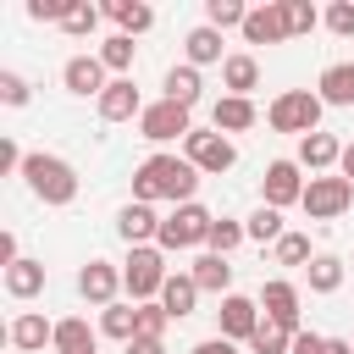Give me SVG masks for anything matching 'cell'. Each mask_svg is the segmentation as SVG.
<instances>
[{
    "mask_svg": "<svg viewBox=\"0 0 354 354\" xmlns=\"http://www.w3.org/2000/svg\"><path fill=\"white\" fill-rule=\"evenodd\" d=\"M194 194H199V171L183 155L160 149V155H149V160L133 166V199H144V205L171 199V210H177V205H194Z\"/></svg>",
    "mask_w": 354,
    "mask_h": 354,
    "instance_id": "cell-1",
    "label": "cell"
},
{
    "mask_svg": "<svg viewBox=\"0 0 354 354\" xmlns=\"http://www.w3.org/2000/svg\"><path fill=\"white\" fill-rule=\"evenodd\" d=\"M22 183H28V194H33L39 205H50V210H61V205L77 199V171H72V160H61V155H50V149H33V155H28Z\"/></svg>",
    "mask_w": 354,
    "mask_h": 354,
    "instance_id": "cell-2",
    "label": "cell"
},
{
    "mask_svg": "<svg viewBox=\"0 0 354 354\" xmlns=\"http://www.w3.org/2000/svg\"><path fill=\"white\" fill-rule=\"evenodd\" d=\"M166 249L160 243H144V249H127V260H122V288H127V299L133 304H149V299H160V288H166Z\"/></svg>",
    "mask_w": 354,
    "mask_h": 354,
    "instance_id": "cell-3",
    "label": "cell"
},
{
    "mask_svg": "<svg viewBox=\"0 0 354 354\" xmlns=\"http://www.w3.org/2000/svg\"><path fill=\"white\" fill-rule=\"evenodd\" d=\"M321 94H310V88H288V94H277L271 100V111H266V122L277 127V133H299V138H310V133H321Z\"/></svg>",
    "mask_w": 354,
    "mask_h": 354,
    "instance_id": "cell-4",
    "label": "cell"
},
{
    "mask_svg": "<svg viewBox=\"0 0 354 354\" xmlns=\"http://www.w3.org/2000/svg\"><path fill=\"white\" fill-rule=\"evenodd\" d=\"M183 160H188L194 171L221 177V171H232V166H238V144H232L227 133H216V127H194V133L183 138Z\"/></svg>",
    "mask_w": 354,
    "mask_h": 354,
    "instance_id": "cell-5",
    "label": "cell"
},
{
    "mask_svg": "<svg viewBox=\"0 0 354 354\" xmlns=\"http://www.w3.org/2000/svg\"><path fill=\"white\" fill-rule=\"evenodd\" d=\"M210 227H216V216L194 199V205H177L171 216H160V249H199V243H210Z\"/></svg>",
    "mask_w": 354,
    "mask_h": 354,
    "instance_id": "cell-6",
    "label": "cell"
},
{
    "mask_svg": "<svg viewBox=\"0 0 354 354\" xmlns=\"http://www.w3.org/2000/svg\"><path fill=\"white\" fill-rule=\"evenodd\" d=\"M299 205H304V216H310V221H337V216L354 205V183H348V177H337V171H326V177H310Z\"/></svg>",
    "mask_w": 354,
    "mask_h": 354,
    "instance_id": "cell-7",
    "label": "cell"
},
{
    "mask_svg": "<svg viewBox=\"0 0 354 354\" xmlns=\"http://www.w3.org/2000/svg\"><path fill=\"white\" fill-rule=\"evenodd\" d=\"M188 133H194V111H183L171 100H155L138 116V138H149V144H171V138H188Z\"/></svg>",
    "mask_w": 354,
    "mask_h": 354,
    "instance_id": "cell-8",
    "label": "cell"
},
{
    "mask_svg": "<svg viewBox=\"0 0 354 354\" xmlns=\"http://www.w3.org/2000/svg\"><path fill=\"white\" fill-rule=\"evenodd\" d=\"M260 321H266V310H260V299H243V293H227V299H221V310H216V337H232V343H249V337L260 332Z\"/></svg>",
    "mask_w": 354,
    "mask_h": 354,
    "instance_id": "cell-9",
    "label": "cell"
},
{
    "mask_svg": "<svg viewBox=\"0 0 354 354\" xmlns=\"http://www.w3.org/2000/svg\"><path fill=\"white\" fill-rule=\"evenodd\" d=\"M299 171H304L299 160H271V166H266V177H260V199H266L271 210L299 205V199H304V177H299Z\"/></svg>",
    "mask_w": 354,
    "mask_h": 354,
    "instance_id": "cell-10",
    "label": "cell"
},
{
    "mask_svg": "<svg viewBox=\"0 0 354 354\" xmlns=\"http://www.w3.org/2000/svg\"><path fill=\"white\" fill-rule=\"evenodd\" d=\"M94 111H100V122H138L144 116V94H138L133 77H111V88L94 100Z\"/></svg>",
    "mask_w": 354,
    "mask_h": 354,
    "instance_id": "cell-11",
    "label": "cell"
},
{
    "mask_svg": "<svg viewBox=\"0 0 354 354\" xmlns=\"http://www.w3.org/2000/svg\"><path fill=\"white\" fill-rule=\"evenodd\" d=\"M116 232H122V243H127V249H144V243H155V238H160V216H155V205H144V199H127V205L116 210Z\"/></svg>",
    "mask_w": 354,
    "mask_h": 354,
    "instance_id": "cell-12",
    "label": "cell"
},
{
    "mask_svg": "<svg viewBox=\"0 0 354 354\" xmlns=\"http://www.w3.org/2000/svg\"><path fill=\"white\" fill-rule=\"evenodd\" d=\"M299 288L288 282V277H271L266 288H260V310H266V321H277V326H288V332H304L299 326Z\"/></svg>",
    "mask_w": 354,
    "mask_h": 354,
    "instance_id": "cell-13",
    "label": "cell"
},
{
    "mask_svg": "<svg viewBox=\"0 0 354 354\" xmlns=\"http://www.w3.org/2000/svg\"><path fill=\"white\" fill-rule=\"evenodd\" d=\"M61 83H66L77 100H88V94L100 100V94L111 88V72H105V61H100V55H72V61L61 66Z\"/></svg>",
    "mask_w": 354,
    "mask_h": 354,
    "instance_id": "cell-14",
    "label": "cell"
},
{
    "mask_svg": "<svg viewBox=\"0 0 354 354\" xmlns=\"http://www.w3.org/2000/svg\"><path fill=\"white\" fill-rule=\"evenodd\" d=\"M243 44H282L288 39V22H282V0H266V6H249L243 17Z\"/></svg>",
    "mask_w": 354,
    "mask_h": 354,
    "instance_id": "cell-15",
    "label": "cell"
},
{
    "mask_svg": "<svg viewBox=\"0 0 354 354\" xmlns=\"http://www.w3.org/2000/svg\"><path fill=\"white\" fill-rule=\"evenodd\" d=\"M77 293L105 310V304H116V293H122V271H116L111 260H88V266L77 271Z\"/></svg>",
    "mask_w": 354,
    "mask_h": 354,
    "instance_id": "cell-16",
    "label": "cell"
},
{
    "mask_svg": "<svg viewBox=\"0 0 354 354\" xmlns=\"http://www.w3.org/2000/svg\"><path fill=\"white\" fill-rule=\"evenodd\" d=\"M337 160H343V138H332V133H310V138H299V166H304L310 177H326Z\"/></svg>",
    "mask_w": 354,
    "mask_h": 354,
    "instance_id": "cell-17",
    "label": "cell"
},
{
    "mask_svg": "<svg viewBox=\"0 0 354 354\" xmlns=\"http://www.w3.org/2000/svg\"><path fill=\"white\" fill-rule=\"evenodd\" d=\"M321 105H354V61H326L315 77Z\"/></svg>",
    "mask_w": 354,
    "mask_h": 354,
    "instance_id": "cell-18",
    "label": "cell"
},
{
    "mask_svg": "<svg viewBox=\"0 0 354 354\" xmlns=\"http://www.w3.org/2000/svg\"><path fill=\"white\" fill-rule=\"evenodd\" d=\"M254 100H238V94H221L216 105H210V127L216 133H249L254 127Z\"/></svg>",
    "mask_w": 354,
    "mask_h": 354,
    "instance_id": "cell-19",
    "label": "cell"
},
{
    "mask_svg": "<svg viewBox=\"0 0 354 354\" xmlns=\"http://www.w3.org/2000/svg\"><path fill=\"white\" fill-rule=\"evenodd\" d=\"M221 88L238 94V100H249V88H260V61H254L249 50L227 55V61H221Z\"/></svg>",
    "mask_w": 354,
    "mask_h": 354,
    "instance_id": "cell-20",
    "label": "cell"
},
{
    "mask_svg": "<svg viewBox=\"0 0 354 354\" xmlns=\"http://www.w3.org/2000/svg\"><path fill=\"white\" fill-rule=\"evenodd\" d=\"M199 88H205V83H199V66H188V61L160 77V100H171V105H183V111L199 105Z\"/></svg>",
    "mask_w": 354,
    "mask_h": 354,
    "instance_id": "cell-21",
    "label": "cell"
},
{
    "mask_svg": "<svg viewBox=\"0 0 354 354\" xmlns=\"http://www.w3.org/2000/svg\"><path fill=\"white\" fill-rule=\"evenodd\" d=\"M44 343H55V326H50L39 310H22V315L11 321V348H22V354H39Z\"/></svg>",
    "mask_w": 354,
    "mask_h": 354,
    "instance_id": "cell-22",
    "label": "cell"
},
{
    "mask_svg": "<svg viewBox=\"0 0 354 354\" xmlns=\"http://www.w3.org/2000/svg\"><path fill=\"white\" fill-rule=\"evenodd\" d=\"M188 277L199 282V293H221V299L232 293V266H227V254H210V249H205V254L194 260Z\"/></svg>",
    "mask_w": 354,
    "mask_h": 354,
    "instance_id": "cell-23",
    "label": "cell"
},
{
    "mask_svg": "<svg viewBox=\"0 0 354 354\" xmlns=\"http://www.w3.org/2000/svg\"><path fill=\"white\" fill-rule=\"evenodd\" d=\"M160 304H166V315H171V321L194 315V304H199V282H194L188 271H171V277H166V288H160Z\"/></svg>",
    "mask_w": 354,
    "mask_h": 354,
    "instance_id": "cell-24",
    "label": "cell"
},
{
    "mask_svg": "<svg viewBox=\"0 0 354 354\" xmlns=\"http://www.w3.org/2000/svg\"><path fill=\"white\" fill-rule=\"evenodd\" d=\"M105 17L116 22V33H127V39H138V33H149L155 28V11L144 6V0H111L105 6Z\"/></svg>",
    "mask_w": 354,
    "mask_h": 354,
    "instance_id": "cell-25",
    "label": "cell"
},
{
    "mask_svg": "<svg viewBox=\"0 0 354 354\" xmlns=\"http://www.w3.org/2000/svg\"><path fill=\"white\" fill-rule=\"evenodd\" d=\"M183 55H188V66H216V61H227V55H221V33H216L210 22L188 28V39H183Z\"/></svg>",
    "mask_w": 354,
    "mask_h": 354,
    "instance_id": "cell-26",
    "label": "cell"
},
{
    "mask_svg": "<svg viewBox=\"0 0 354 354\" xmlns=\"http://www.w3.org/2000/svg\"><path fill=\"white\" fill-rule=\"evenodd\" d=\"M6 293L11 299H33V293H44V266L39 260H17V266H6Z\"/></svg>",
    "mask_w": 354,
    "mask_h": 354,
    "instance_id": "cell-27",
    "label": "cell"
},
{
    "mask_svg": "<svg viewBox=\"0 0 354 354\" xmlns=\"http://www.w3.org/2000/svg\"><path fill=\"white\" fill-rule=\"evenodd\" d=\"M100 332L116 337V343H133L138 337V304H105L100 310Z\"/></svg>",
    "mask_w": 354,
    "mask_h": 354,
    "instance_id": "cell-28",
    "label": "cell"
},
{
    "mask_svg": "<svg viewBox=\"0 0 354 354\" xmlns=\"http://www.w3.org/2000/svg\"><path fill=\"white\" fill-rule=\"evenodd\" d=\"M55 354H88L94 348V332H88V321L83 315H66V321H55V343H50Z\"/></svg>",
    "mask_w": 354,
    "mask_h": 354,
    "instance_id": "cell-29",
    "label": "cell"
},
{
    "mask_svg": "<svg viewBox=\"0 0 354 354\" xmlns=\"http://www.w3.org/2000/svg\"><path fill=\"white\" fill-rule=\"evenodd\" d=\"M94 55L105 61V72H116V77H127V72H133V55H138V44H133L127 33H111V39H105V44L94 50Z\"/></svg>",
    "mask_w": 354,
    "mask_h": 354,
    "instance_id": "cell-30",
    "label": "cell"
},
{
    "mask_svg": "<svg viewBox=\"0 0 354 354\" xmlns=\"http://www.w3.org/2000/svg\"><path fill=\"white\" fill-rule=\"evenodd\" d=\"M304 277H310V293H337L343 288V260L337 254H315L304 266Z\"/></svg>",
    "mask_w": 354,
    "mask_h": 354,
    "instance_id": "cell-31",
    "label": "cell"
},
{
    "mask_svg": "<svg viewBox=\"0 0 354 354\" xmlns=\"http://www.w3.org/2000/svg\"><path fill=\"white\" fill-rule=\"evenodd\" d=\"M100 17H105V6H88V0H72V6H66V17H61V28H66L72 39H88V33L100 28Z\"/></svg>",
    "mask_w": 354,
    "mask_h": 354,
    "instance_id": "cell-32",
    "label": "cell"
},
{
    "mask_svg": "<svg viewBox=\"0 0 354 354\" xmlns=\"http://www.w3.org/2000/svg\"><path fill=\"white\" fill-rule=\"evenodd\" d=\"M243 17H249V6H243V0H205V22H210L216 33L243 28Z\"/></svg>",
    "mask_w": 354,
    "mask_h": 354,
    "instance_id": "cell-33",
    "label": "cell"
},
{
    "mask_svg": "<svg viewBox=\"0 0 354 354\" xmlns=\"http://www.w3.org/2000/svg\"><path fill=\"white\" fill-rule=\"evenodd\" d=\"M243 238H249V227H243V221H232V216H216V227H210V243H205V249H210V254H232Z\"/></svg>",
    "mask_w": 354,
    "mask_h": 354,
    "instance_id": "cell-34",
    "label": "cell"
},
{
    "mask_svg": "<svg viewBox=\"0 0 354 354\" xmlns=\"http://www.w3.org/2000/svg\"><path fill=\"white\" fill-rule=\"evenodd\" d=\"M293 337H299V332H288V326H277V321H260V332L249 337V348H254V354H288Z\"/></svg>",
    "mask_w": 354,
    "mask_h": 354,
    "instance_id": "cell-35",
    "label": "cell"
},
{
    "mask_svg": "<svg viewBox=\"0 0 354 354\" xmlns=\"http://www.w3.org/2000/svg\"><path fill=\"white\" fill-rule=\"evenodd\" d=\"M282 22H288V39H299V33H315L321 11L310 0H282Z\"/></svg>",
    "mask_w": 354,
    "mask_h": 354,
    "instance_id": "cell-36",
    "label": "cell"
},
{
    "mask_svg": "<svg viewBox=\"0 0 354 354\" xmlns=\"http://www.w3.org/2000/svg\"><path fill=\"white\" fill-rule=\"evenodd\" d=\"M243 227H249V238H254V243H277V238L288 232V227H282V210H271V205H260Z\"/></svg>",
    "mask_w": 354,
    "mask_h": 354,
    "instance_id": "cell-37",
    "label": "cell"
},
{
    "mask_svg": "<svg viewBox=\"0 0 354 354\" xmlns=\"http://www.w3.org/2000/svg\"><path fill=\"white\" fill-rule=\"evenodd\" d=\"M315 254H310V238L304 232H282L277 238V266H310Z\"/></svg>",
    "mask_w": 354,
    "mask_h": 354,
    "instance_id": "cell-38",
    "label": "cell"
},
{
    "mask_svg": "<svg viewBox=\"0 0 354 354\" xmlns=\"http://www.w3.org/2000/svg\"><path fill=\"white\" fill-rule=\"evenodd\" d=\"M33 100V83L22 77V72H0V105H11V111H22Z\"/></svg>",
    "mask_w": 354,
    "mask_h": 354,
    "instance_id": "cell-39",
    "label": "cell"
},
{
    "mask_svg": "<svg viewBox=\"0 0 354 354\" xmlns=\"http://www.w3.org/2000/svg\"><path fill=\"white\" fill-rule=\"evenodd\" d=\"M166 326H171V315H166V304H160V299L138 304V337H166Z\"/></svg>",
    "mask_w": 354,
    "mask_h": 354,
    "instance_id": "cell-40",
    "label": "cell"
},
{
    "mask_svg": "<svg viewBox=\"0 0 354 354\" xmlns=\"http://www.w3.org/2000/svg\"><path fill=\"white\" fill-rule=\"evenodd\" d=\"M321 22H326L337 39H348V33H354V0H332V6L321 11Z\"/></svg>",
    "mask_w": 354,
    "mask_h": 354,
    "instance_id": "cell-41",
    "label": "cell"
},
{
    "mask_svg": "<svg viewBox=\"0 0 354 354\" xmlns=\"http://www.w3.org/2000/svg\"><path fill=\"white\" fill-rule=\"evenodd\" d=\"M66 6H72V0H28V17H33V22H61Z\"/></svg>",
    "mask_w": 354,
    "mask_h": 354,
    "instance_id": "cell-42",
    "label": "cell"
},
{
    "mask_svg": "<svg viewBox=\"0 0 354 354\" xmlns=\"http://www.w3.org/2000/svg\"><path fill=\"white\" fill-rule=\"evenodd\" d=\"M22 166H28V155L17 149V138H0V171L6 177H22Z\"/></svg>",
    "mask_w": 354,
    "mask_h": 354,
    "instance_id": "cell-43",
    "label": "cell"
},
{
    "mask_svg": "<svg viewBox=\"0 0 354 354\" xmlns=\"http://www.w3.org/2000/svg\"><path fill=\"white\" fill-rule=\"evenodd\" d=\"M288 354H326V337H321V332H299Z\"/></svg>",
    "mask_w": 354,
    "mask_h": 354,
    "instance_id": "cell-44",
    "label": "cell"
},
{
    "mask_svg": "<svg viewBox=\"0 0 354 354\" xmlns=\"http://www.w3.org/2000/svg\"><path fill=\"white\" fill-rule=\"evenodd\" d=\"M188 354H238V343H232V337H199Z\"/></svg>",
    "mask_w": 354,
    "mask_h": 354,
    "instance_id": "cell-45",
    "label": "cell"
},
{
    "mask_svg": "<svg viewBox=\"0 0 354 354\" xmlns=\"http://www.w3.org/2000/svg\"><path fill=\"white\" fill-rule=\"evenodd\" d=\"M127 354H166V337H133Z\"/></svg>",
    "mask_w": 354,
    "mask_h": 354,
    "instance_id": "cell-46",
    "label": "cell"
},
{
    "mask_svg": "<svg viewBox=\"0 0 354 354\" xmlns=\"http://www.w3.org/2000/svg\"><path fill=\"white\" fill-rule=\"evenodd\" d=\"M337 177H348V183H354V138L343 144V160H337Z\"/></svg>",
    "mask_w": 354,
    "mask_h": 354,
    "instance_id": "cell-47",
    "label": "cell"
},
{
    "mask_svg": "<svg viewBox=\"0 0 354 354\" xmlns=\"http://www.w3.org/2000/svg\"><path fill=\"white\" fill-rule=\"evenodd\" d=\"M326 354H354V337H326Z\"/></svg>",
    "mask_w": 354,
    "mask_h": 354,
    "instance_id": "cell-48",
    "label": "cell"
},
{
    "mask_svg": "<svg viewBox=\"0 0 354 354\" xmlns=\"http://www.w3.org/2000/svg\"><path fill=\"white\" fill-rule=\"evenodd\" d=\"M88 354H100V348H88Z\"/></svg>",
    "mask_w": 354,
    "mask_h": 354,
    "instance_id": "cell-49",
    "label": "cell"
}]
</instances>
